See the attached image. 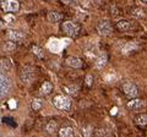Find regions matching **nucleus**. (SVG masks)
<instances>
[{"mask_svg": "<svg viewBox=\"0 0 147 137\" xmlns=\"http://www.w3.org/2000/svg\"><path fill=\"white\" fill-rule=\"evenodd\" d=\"M92 83H93V78H92V76H91V75H87V76H86V85H87L88 87H91Z\"/></svg>", "mask_w": 147, "mask_h": 137, "instance_id": "nucleus-26", "label": "nucleus"}, {"mask_svg": "<svg viewBox=\"0 0 147 137\" xmlns=\"http://www.w3.org/2000/svg\"><path fill=\"white\" fill-rule=\"evenodd\" d=\"M117 27L119 31H129L130 28L132 27V22L129 21V20H120V21L117 23Z\"/></svg>", "mask_w": 147, "mask_h": 137, "instance_id": "nucleus-12", "label": "nucleus"}, {"mask_svg": "<svg viewBox=\"0 0 147 137\" xmlns=\"http://www.w3.org/2000/svg\"><path fill=\"white\" fill-rule=\"evenodd\" d=\"M20 78L24 85H30L34 78V69L32 66H23L20 72Z\"/></svg>", "mask_w": 147, "mask_h": 137, "instance_id": "nucleus-4", "label": "nucleus"}, {"mask_svg": "<svg viewBox=\"0 0 147 137\" xmlns=\"http://www.w3.org/2000/svg\"><path fill=\"white\" fill-rule=\"evenodd\" d=\"M59 135H60V137H72L74 135H75V132H74V130L71 127L64 126V127H60Z\"/></svg>", "mask_w": 147, "mask_h": 137, "instance_id": "nucleus-16", "label": "nucleus"}, {"mask_svg": "<svg viewBox=\"0 0 147 137\" xmlns=\"http://www.w3.org/2000/svg\"><path fill=\"white\" fill-rule=\"evenodd\" d=\"M3 122L5 124V125H7L9 127H12V128H15L16 126H17L16 121L11 118V116H6V118H3Z\"/></svg>", "mask_w": 147, "mask_h": 137, "instance_id": "nucleus-20", "label": "nucleus"}, {"mask_svg": "<svg viewBox=\"0 0 147 137\" xmlns=\"http://www.w3.org/2000/svg\"><path fill=\"white\" fill-rule=\"evenodd\" d=\"M61 28H63V31H64L65 34L69 36V37H71V38H76V37L79 36V33H80V26L77 23L72 22V21L64 22Z\"/></svg>", "mask_w": 147, "mask_h": 137, "instance_id": "nucleus-3", "label": "nucleus"}, {"mask_svg": "<svg viewBox=\"0 0 147 137\" xmlns=\"http://www.w3.org/2000/svg\"><path fill=\"white\" fill-rule=\"evenodd\" d=\"M108 61V56H107V53H99L98 55L96 56V68L97 69H103L105 64Z\"/></svg>", "mask_w": 147, "mask_h": 137, "instance_id": "nucleus-9", "label": "nucleus"}, {"mask_svg": "<svg viewBox=\"0 0 147 137\" xmlns=\"http://www.w3.org/2000/svg\"><path fill=\"white\" fill-rule=\"evenodd\" d=\"M95 135L96 136H109V131H107L103 127H97L95 131Z\"/></svg>", "mask_w": 147, "mask_h": 137, "instance_id": "nucleus-24", "label": "nucleus"}, {"mask_svg": "<svg viewBox=\"0 0 147 137\" xmlns=\"http://www.w3.org/2000/svg\"><path fill=\"white\" fill-rule=\"evenodd\" d=\"M11 89V81L9 76L0 70V99L5 98Z\"/></svg>", "mask_w": 147, "mask_h": 137, "instance_id": "nucleus-1", "label": "nucleus"}, {"mask_svg": "<svg viewBox=\"0 0 147 137\" xmlns=\"http://www.w3.org/2000/svg\"><path fill=\"white\" fill-rule=\"evenodd\" d=\"M97 30L102 36H109L110 33H112L113 28H112V24L109 23V21H107V20H101V21L97 23Z\"/></svg>", "mask_w": 147, "mask_h": 137, "instance_id": "nucleus-6", "label": "nucleus"}, {"mask_svg": "<svg viewBox=\"0 0 147 137\" xmlns=\"http://www.w3.org/2000/svg\"><path fill=\"white\" fill-rule=\"evenodd\" d=\"M122 92L128 95L129 98H135V97H137V94H138V89L135 83L128 81V82L122 83Z\"/></svg>", "mask_w": 147, "mask_h": 137, "instance_id": "nucleus-5", "label": "nucleus"}, {"mask_svg": "<svg viewBox=\"0 0 147 137\" xmlns=\"http://www.w3.org/2000/svg\"><path fill=\"white\" fill-rule=\"evenodd\" d=\"M46 130H47L48 134H50V135L56 134V131H58V122H56L55 120L48 121V124L46 125Z\"/></svg>", "mask_w": 147, "mask_h": 137, "instance_id": "nucleus-13", "label": "nucleus"}, {"mask_svg": "<svg viewBox=\"0 0 147 137\" xmlns=\"http://www.w3.org/2000/svg\"><path fill=\"white\" fill-rule=\"evenodd\" d=\"M32 53L34 54V55H37L39 58V59H43L44 58V52H43V49L38 47V45H34V47H32Z\"/></svg>", "mask_w": 147, "mask_h": 137, "instance_id": "nucleus-21", "label": "nucleus"}, {"mask_svg": "<svg viewBox=\"0 0 147 137\" xmlns=\"http://www.w3.org/2000/svg\"><path fill=\"white\" fill-rule=\"evenodd\" d=\"M3 26H4V22H3V20H1V19H0V28H1Z\"/></svg>", "mask_w": 147, "mask_h": 137, "instance_id": "nucleus-29", "label": "nucleus"}, {"mask_svg": "<svg viewBox=\"0 0 147 137\" xmlns=\"http://www.w3.org/2000/svg\"><path fill=\"white\" fill-rule=\"evenodd\" d=\"M7 38L12 42H19L23 38V33L22 32H19V31H15V30H10L7 32Z\"/></svg>", "mask_w": 147, "mask_h": 137, "instance_id": "nucleus-10", "label": "nucleus"}, {"mask_svg": "<svg viewBox=\"0 0 147 137\" xmlns=\"http://www.w3.org/2000/svg\"><path fill=\"white\" fill-rule=\"evenodd\" d=\"M135 122L140 126H145L147 125V114H138L135 118Z\"/></svg>", "mask_w": 147, "mask_h": 137, "instance_id": "nucleus-18", "label": "nucleus"}, {"mask_svg": "<svg viewBox=\"0 0 147 137\" xmlns=\"http://www.w3.org/2000/svg\"><path fill=\"white\" fill-rule=\"evenodd\" d=\"M82 134H83V136H91V134H92V127L89 126V125L82 126Z\"/></svg>", "mask_w": 147, "mask_h": 137, "instance_id": "nucleus-25", "label": "nucleus"}, {"mask_svg": "<svg viewBox=\"0 0 147 137\" xmlns=\"http://www.w3.org/2000/svg\"><path fill=\"white\" fill-rule=\"evenodd\" d=\"M138 48V45L136 44V43H134V42H129V43H126L124 47H122V49H121V52H122V54H130V53H132V52H135L136 49Z\"/></svg>", "mask_w": 147, "mask_h": 137, "instance_id": "nucleus-14", "label": "nucleus"}, {"mask_svg": "<svg viewBox=\"0 0 147 137\" xmlns=\"http://www.w3.org/2000/svg\"><path fill=\"white\" fill-rule=\"evenodd\" d=\"M32 109H33L34 111H39L40 109H42V107H43V102L40 101V99H34L33 102H32Z\"/></svg>", "mask_w": 147, "mask_h": 137, "instance_id": "nucleus-22", "label": "nucleus"}, {"mask_svg": "<svg viewBox=\"0 0 147 137\" xmlns=\"http://www.w3.org/2000/svg\"><path fill=\"white\" fill-rule=\"evenodd\" d=\"M144 107H145V102L140 98H136V97L128 103V108L131 110H138V109H142Z\"/></svg>", "mask_w": 147, "mask_h": 137, "instance_id": "nucleus-8", "label": "nucleus"}, {"mask_svg": "<svg viewBox=\"0 0 147 137\" xmlns=\"http://www.w3.org/2000/svg\"><path fill=\"white\" fill-rule=\"evenodd\" d=\"M5 20H6V22H12V21L15 20V17H14L12 15H7L6 17H5Z\"/></svg>", "mask_w": 147, "mask_h": 137, "instance_id": "nucleus-27", "label": "nucleus"}, {"mask_svg": "<svg viewBox=\"0 0 147 137\" xmlns=\"http://www.w3.org/2000/svg\"><path fill=\"white\" fill-rule=\"evenodd\" d=\"M61 1H63V3H65V4H69V3L71 1V0H61Z\"/></svg>", "mask_w": 147, "mask_h": 137, "instance_id": "nucleus-28", "label": "nucleus"}, {"mask_svg": "<svg viewBox=\"0 0 147 137\" xmlns=\"http://www.w3.org/2000/svg\"><path fill=\"white\" fill-rule=\"evenodd\" d=\"M140 1H142V3H145V4H147V0H140Z\"/></svg>", "mask_w": 147, "mask_h": 137, "instance_id": "nucleus-30", "label": "nucleus"}, {"mask_svg": "<svg viewBox=\"0 0 147 137\" xmlns=\"http://www.w3.org/2000/svg\"><path fill=\"white\" fill-rule=\"evenodd\" d=\"M66 64L72 69H80L81 66H82L81 60L79 59V58H76V56H69L66 59Z\"/></svg>", "mask_w": 147, "mask_h": 137, "instance_id": "nucleus-11", "label": "nucleus"}, {"mask_svg": "<svg viewBox=\"0 0 147 137\" xmlns=\"http://www.w3.org/2000/svg\"><path fill=\"white\" fill-rule=\"evenodd\" d=\"M53 105L59 110L68 111L71 108V99L66 97V95H56L53 99Z\"/></svg>", "mask_w": 147, "mask_h": 137, "instance_id": "nucleus-2", "label": "nucleus"}, {"mask_svg": "<svg viewBox=\"0 0 147 137\" xmlns=\"http://www.w3.org/2000/svg\"><path fill=\"white\" fill-rule=\"evenodd\" d=\"M48 20H49V22H52V23H56V22H59L60 20H63V15L56 11H50L48 14Z\"/></svg>", "mask_w": 147, "mask_h": 137, "instance_id": "nucleus-15", "label": "nucleus"}, {"mask_svg": "<svg viewBox=\"0 0 147 137\" xmlns=\"http://www.w3.org/2000/svg\"><path fill=\"white\" fill-rule=\"evenodd\" d=\"M64 91L71 95H77V93H79V87L75 86V85H70V86L64 87Z\"/></svg>", "mask_w": 147, "mask_h": 137, "instance_id": "nucleus-19", "label": "nucleus"}, {"mask_svg": "<svg viewBox=\"0 0 147 137\" xmlns=\"http://www.w3.org/2000/svg\"><path fill=\"white\" fill-rule=\"evenodd\" d=\"M3 9L6 12H16L20 9V4L17 0H5L3 3Z\"/></svg>", "mask_w": 147, "mask_h": 137, "instance_id": "nucleus-7", "label": "nucleus"}, {"mask_svg": "<svg viewBox=\"0 0 147 137\" xmlns=\"http://www.w3.org/2000/svg\"><path fill=\"white\" fill-rule=\"evenodd\" d=\"M4 49H5L6 52H12L16 49V44L15 42H12V40H7V42H5V44H4Z\"/></svg>", "mask_w": 147, "mask_h": 137, "instance_id": "nucleus-23", "label": "nucleus"}, {"mask_svg": "<svg viewBox=\"0 0 147 137\" xmlns=\"http://www.w3.org/2000/svg\"><path fill=\"white\" fill-rule=\"evenodd\" d=\"M52 91H53V85L50 83V82H44V83L40 86V93H42L43 95L49 94Z\"/></svg>", "mask_w": 147, "mask_h": 137, "instance_id": "nucleus-17", "label": "nucleus"}]
</instances>
